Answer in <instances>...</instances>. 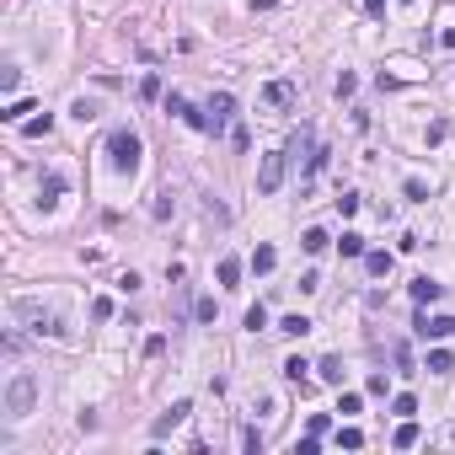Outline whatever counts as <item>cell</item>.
I'll list each match as a JSON object with an SVG mask.
<instances>
[{
    "instance_id": "31",
    "label": "cell",
    "mask_w": 455,
    "mask_h": 455,
    "mask_svg": "<svg viewBox=\"0 0 455 455\" xmlns=\"http://www.w3.org/2000/svg\"><path fill=\"white\" fill-rule=\"evenodd\" d=\"M27 113H32V102H11V107H6V113H0V118H6V124H21Z\"/></svg>"
},
{
    "instance_id": "33",
    "label": "cell",
    "mask_w": 455,
    "mask_h": 455,
    "mask_svg": "<svg viewBox=\"0 0 455 455\" xmlns=\"http://www.w3.org/2000/svg\"><path fill=\"white\" fill-rule=\"evenodd\" d=\"M263 327H268V310L252 306V310H247V332H263Z\"/></svg>"
},
{
    "instance_id": "41",
    "label": "cell",
    "mask_w": 455,
    "mask_h": 455,
    "mask_svg": "<svg viewBox=\"0 0 455 455\" xmlns=\"http://www.w3.org/2000/svg\"><path fill=\"white\" fill-rule=\"evenodd\" d=\"M439 43H445V48H455V27H445V38H439Z\"/></svg>"
},
{
    "instance_id": "27",
    "label": "cell",
    "mask_w": 455,
    "mask_h": 455,
    "mask_svg": "<svg viewBox=\"0 0 455 455\" xmlns=\"http://www.w3.org/2000/svg\"><path fill=\"white\" fill-rule=\"evenodd\" d=\"M359 204H364L359 193H343V198H337V214H343V220H353V214H359Z\"/></svg>"
},
{
    "instance_id": "8",
    "label": "cell",
    "mask_w": 455,
    "mask_h": 455,
    "mask_svg": "<svg viewBox=\"0 0 455 455\" xmlns=\"http://www.w3.org/2000/svg\"><path fill=\"white\" fill-rule=\"evenodd\" d=\"M204 113H209V134H214V129H220V124L230 118V113H236V97H230V91H214Z\"/></svg>"
},
{
    "instance_id": "29",
    "label": "cell",
    "mask_w": 455,
    "mask_h": 455,
    "mask_svg": "<svg viewBox=\"0 0 455 455\" xmlns=\"http://www.w3.org/2000/svg\"><path fill=\"white\" fill-rule=\"evenodd\" d=\"M337 445H343V450H359V445H364V434L349 423V429H337Z\"/></svg>"
},
{
    "instance_id": "9",
    "label": "cell",
    "mask_w": 455,
    "mask_h": 455,
    "mask_svg": "<svg viewBox=\"0 0 455 455\" xmlns=\"http://www.w3.org/2000/svg\"><path fill=\"white\" fill-rule=\"evenodd\" d=\"M439 295H445L439 279H429V273H418V279H413V300H418V306H434Z\"/></svg>"
},
{
    "instance_id": "38",
    "label": "cell",
    "mask_w": 455,
    "mask_h": 455,
    "mask_svg": "<svg viewBox=\"0 0 455 455\" xmlns=\"http://www.w3.org/2000/svg\"><path fill=\"white\" fill-rule=\"evenodd\" d=\"M316 445H322V439H316V434H306V439H295V455H316Z\"/></svg>"
},
{
    "instance_id": "40",
    "label": "cell",
    "mask_w": 455,
    "mask_h": 455,
    "mask_svg": "<svg viewBox=\"0 0 455 455\" xmlns=\"http://www.w3.org/2000/svg\"><path fill=\"white\" fill-rule=\"evenodd\" d=\"M364 11H370V17H380V11H386V0H364Z\"/></svg>"
},
{
    "instance_id": "2",
    "label": "cell",
    "mask_w": 455,
    "mask_h": 455,
    "mask_svg": "<svg viewBox=\"0 0 455 455\" xmlns=\"http://www.w3.org/2000/svg\"><path fill=\"white\" fill-rule=\"evenodd\" d=\"M38 407V380L21 370V375H11V386H6V418H27Z\"/></svg>"
},
{
    "instance_id": "39",
    "label": "cell",
    "mask_w": 455,
    "mask_h": 455,
    "mask_svg": "<svg viewBox=\"0 0 455 455\" xmlns=\"http://www.w3.org/2000/svg\"><path fill=\"white\" fill-rule=\"evenodd\" d=\"M241 445H247L252 455H263V434H257V429H247V434H241Z\"/></svg>"
},
{
    "instance_id": "11",
    "label": "cell",
    "mask_w": 455,
    "mask_h": 455,
    "mask_svg": "<svg viewBox=\"0 0 455 455\" xmlns=\"http://www.w3.org/2000/svg\"><path fill=\"white\" fill-rule=\"evenodd\" d=\"M391 252H364V268H370V279H386V273H391Z\"/></svg>"
},
{
    "instance_id": "35",
    "label": "cell",
    "mask_w": 455,
    "mask_h": 455,
    "mask_svg": "<svg viewBox=\"0 0 455 455\" xmlns=\"http://www.w3.org/2000/svg\"><path fill=\"white\" fill-rule=\"evenodd\" d=\"M140 97H145V102H150V97H161V75H145V81H140Z\"/></svg>"
},
{
    "instance_id": "16",
    "label": "cell",
    "mask_w": 455,
    "mask_h": 455,
    "mask_svg": "<svg viewBox=\"0 0 455 455\" xmlns=\"http://www.w3.org/2000/svg\"><path fill=\"white\" fill-rule=\"evenodd\" d=\"M220 284H225V290L241 284V257H220Z\"/></svg>"
},
{
    "instance_id": "20",
    "label": "cell",
    "mask_w": 455,
    "mask_h": 455,
    "mask_svg": "<svg viewBox=\"0 0 455 455\" xmlns=\"http://www.w3.org/2000/svg\"><path fill=\"white\" fill-rule=\"evenodd\" d=\"M64 193V177H43V209H54Z\"/></svg>"
},
{
    "instance_id": "19",
    "label": "cell",
    "mask_w": 455,
    "mask_h": 455,
    "mask_svg": "<svg viewBox=\"0 0 455 455\" xmlns=\"http://www.w3.org/2000/svg\"><path fill=\"white\" fill-rule=\"evenodd\" d=\"M279 332H290V337H306V332H310V316H300V310H295V316H284V322H279Z\"/></svg>"
},
{
    "instance_id": "15",
    "label": "cell",
    "mask_w": 455,
    "mask_h": 455,
    "mask_svg": "<svg viewBox=\"0 0 455 455\" xmlns=\"http://www.w3.org/2000/svg\"><path fill=\"white\" fill-rule=\"evenodd\" d=\"M423 370H429V375H450V370H455V359H450L445 349H429V359H423Z\"/></svg>"
},
{
    "instance_id": "1",
    "label": "cell",
    "mask_w": 455,
    "mask_h": 455,
    "mask_svg": "<svg viewBox=\"0 0 455 455\" xmlns=\"http://www.w3.org/2000/svg\"><path fill=\"white\" fill-rule=\"evenodd\" d=\"M140 134H134V129H113V134H107V161H113V171H118V177H134V171H140Z\"/></svg>"
},
{
    "instance_id": "37",
    "label": "cell",
    "mask_w": 455,
    "mask_h": 455,
    "mask_svg": "<svg viewBox=\"0 0 455 455\" xmlns=\"http://www.w3.org/2000/svg\"><path fill=\"white\" fill-rule=\"evenodd\" d=\"M91 316H97V322H107V316H113V300H107V295H102V300H91Z\"/></svg>"
},
{
    "instance_id": "18",
    "label": "cell",
    "mask_w": 455,
    "mask_h": 455,
    "mask_svg": "<svg viewBox=\"0 0 455 455\" xmlns=\"http://www.w3.org/2000/svg\"><path fill=\"white\" fill-rule=\"evenodd\" d=\"M337 252H343V257H364V236H359V230H343Z\"/></svg>"
},
{
    "instance_id": "32",
    "label": "cell",
    "mask_w": 455,
    "mask_h": 455,
    "mask_svg": "<svg viewBox=\"0 0 455 455\" xmlns=\"http://www.w3.org/2000/svg\"><path fill=\"white\" fill-rule=\"evenodd\" d=\"M391 413H396V418H413V413H418V402H413V396H407V391H402V396H396V402H391Z\"/></svg>"
},
{
    "instance_id": "4",
    "label": "cell",
    "mask_w": 455,
    "mask_h": 455,
    "mask_svg": "<svg viewBox=\"0 0 455 455\" xmlns=\"http://www.w3.org/2000/svg\"><path fill=\"white\" fill-rule=\"evenodd\" d=\"M17 316H27L38 337H64V322H59V316H54V310H38V306H32V300H17Z\"/></svg>"
},
{
    "instance_id": "5",
    "label": "cell",
    "mask_w": 455,
    "mask_h": 455,
    "mask_svg": "<svg viewBox=\"0 0 455 455\" xmlns=\"http://www.w3.org/2000/svg\"><path fill=\"white\" fill-rule=\"evenodd\" d=\"M413 332L423 337V343H439V337H455V316H429V310H418Z\"/></svg>"
},
{
    "instance_id": "6",
    "label": "cell",
    "mask_w": 455,
    "mask_h": 455,
    "mask_svg": "<svg viewBox=\"0 0 455 455\" xmlns=\"http://www.w3.org/2000/svg\"><path fill=\"white\" fill-rule=\"evenodd\" d=\"M166 113H171V118H183L187 129H204V134H209V113H198V107L187 102V97H177V91L166 97Z\"/></svg>"
},
{
    "instance_id": "34",
    "label": "cell",
    "mask_w": 455,
    "mask_h": 455,
    "mask_svg": "<svg viewBox=\"0 0 455 455\" xmlns=\"http://www.w3.org/2000/svg\"><path fill=\"white\" fill-rule=\"evenodd\" d=\"M161 353H166V337H161V332H150V337H145V359H161Z\"/></svg>"
},
{
    "instance_id": "28",
    "label": "cell",
    "mask_w": 455,
    "mask_h": 455,
    "mask_svg": "<svg viewBox=\"0 0 455 455\" xmlns=\"http://www.w3.org/2000/svg\"><path fill=\"white\" fill-rule=\"evenodd\" d=\"M359 407H364V402H359V391H343V396H337V413H343V418H353Z\"/></svg>"
},
{
    "instance_id": "10",
    "label": "cell",
    "mask_w": 455,
    "mask_h": 455,
    "mask_svg": "<svg viewBox=\"0 0 455 455\" xmlns=\"http://www.w3.org/2000/svg\"><path fill=\"white\" fill-rule=\"evenodd\" d=\"M263 102H268V107H290L295 102V86L290 81H268V86H263Z\"/></svg>"
},
{
    "instance_id": "36",
    "label": "cell",
    "mask_w": 455,
    "mask_h": 455,
    "mask_svg": "<svg viewBox=\"0 0 455 455\" xmlns=\"http://www.w3.org/2000/svg\"><path fill=\"white\" fill-rule=\"evenodd\" d=\"M70 113H75V118H81V124H91V118H97V102H86V97H81V102L70 107Z\"/></svg>"
},
{
    "instance_id": "26",
    "label": "cell",
    "mask_w": 455,
    "mask_h": 455,
    "mask_svg": "<svg viewBox=\"0 0 455 455\" xmlns=\"http://www.w3.org/2000/svg\"><path fill=\"white\" fill-rule=\"evenodd\" d=\"M150 214H156V220H171V214H177V198H171V193H161V198H156V209H150Z\"/></svg>"
},
{
    "instance_id": "3",
    "label": "cell",
    "mask_w": 455,
    "mask_h": 455,
    "mask_svg": "<svg viewBox=\"0 0 455 455\" xmlns=\"http://www.w3.org/2000/svg\"><path fill=\"white\" fill-rule=\"evenodd\" d=\"M284 166H290V150L263 156V166H257V193H279V187H284Z\"/></svg>"
},
{
    "instance_id": "24",
    "label": "cell",
    "mask_w": 455,
    "mask_h": 455,
    "mask_svg": "<svg viewBox=\"0 0 455 455\" xmlns=\"http://www.w3.org/2000/svg\"><path fill=\"white\" fill-rule=\"evenodd\" d=\"M193 316H198V322H204V327H209V322L220 316V306H214V300H209V295H204V300H193Z\"/></svg>"
},
{
    "instance_id": "17",
    "label": "cell",
    "mask_w": 455,
    "mask_h": 455,
    "mask_svg": "<svg viewBox=\"0 0 455 455\" xmlns=\"http://www.w3.org/2000/svg\"><path fill=\"white\" fill-rule=\"evenodd\" d=\"M316 370H322V380H327V386H343V359H337V353H327Z\"/></svg>"
},
{
    "instance_id": "21",
    "label": "cell",
    "mask_w": 455,
    "mask_h": 455,
    "mask_svg": "<svg viewBox=\"0 0 455 455\" xmlns=\"http://www.w3.org/2000/svg\"><path fill=\"white\" fill-rule=\"evenodd\" d=\"M48 129H54V113H43V118H27V124H21V134H32V140H43Z\"/></svg>"
},
{
    "instance_id": "14",
    "label": "cell",
    "mask_w": 455,
    "mask_h": 455,
    "mask_svg": "<svg viewBox=\"0 0 455 455\" xmlns=\"http://www.w3.org/2000/svg\"><path fill=\"white\" fill-rule=\"evenodd\" d=\"M273 263H279V252H273V247H257V252L247 257V268H252V273H273Z\"/></svg>"
},
{
    "instance_id": "12",
    "label": "cell",
    "mask_w": 455,
    "mask_h": 455,
    "mask_svg": "<svg viewBox=\"0 0 455 455\" xmlns=\"http://www.w3.org/2000/svg\"><path fill=\"white\" fill-rule=\"evenodd\" d=\"M391 445H396V450H413V445H418V423H413V418H402V423H396Z\"/></svg>"
},
{
    "instance_id": "23",
    "label": "cell",
    "mask_w": 455,
    "mask_h": 455,
    "mask_svg": "<svg viewBox=\"0 0 455 455\" xmlns=\"http://www.w3.org/2000/svg\"><path fill=\"white\" fill-rule=\"evenodd\" d=\"M402 193H407L413 204H429V183H418V177H407V183H402Z\"/></svg>"
},
{
    "instance_id": "13",
    "label": "cell",
    "mask_w": 455,
    "mask_h": 455,
    "mask_svg": "<svg viewBox=\"0 0 455 455\" xmlns=\"http://www.w3.org/2000/svg\"><path fill=\"white\" fill-rule=\"evenodd\" d=\"M300 247H306L310 257H316V252H327V247H332V236H327V230H322V225H310L306 236H300Z\"/></svg>"
},
{
    "instance_id": "7",
    "label": "cell",
    "mask_w": 455,
    "mask_h": 455,
    "mask_svg": "<svg viewBox=\"0 0 455 455\" xmlns=\"http://www.w3.org/2000/svg\"><path fill=\"white\" fill-rule=\"evenodd\" d=\"M187 413H193V402H171V407H166V413L156 418V423H150V439H166V434H171V429H177V423H183Z\"/></svg>"
},
{
    "instance_id": "22",
    "label": "cell",
    "mask_w": 455,
    "mask_h": 455,
    "mask_svg": "<svg viewBox=\"0 0 455 455\" xmlns=\"http://www.w3.org/2000/svg\"><path fill=\"white\" fill-rule=\"evenodd\" d=\"M306 370H310V364L300 359V353H290V359H284V375H290L295 386H306Z\"/></svg>"
},
{
    "instance_id": "30",
    "label": "cell",
    "mask_w": 455,
    "mask_h": 455,
    "mask_svg": "<svg viewBox=\"0 0 455 455\" xmlns=\"http://www.w3.org/2000/svg\"><path fill=\"white\" fill-rule=\"evenodd\" d=\"M17 86H21V70H17V64H6V70H0V91H17Z\"/></svg>"
},
{
    "instance_id": "25",
    "label": "cell",
    "mask_w": 455,
    "mask_h": 455,
    "mask_svg": "<svg viewBox=\"0 0 455 455\" xmlns=\"http://www.w3.org/2000/svg\"><path fill=\"white\" fill-rule=\"evenodd\" d=\"M332 91H337V102H349V97H353V91H359V81H353V75H349V70H343V75H337V86H332Z\"/></svg>"
}]
</instances>
